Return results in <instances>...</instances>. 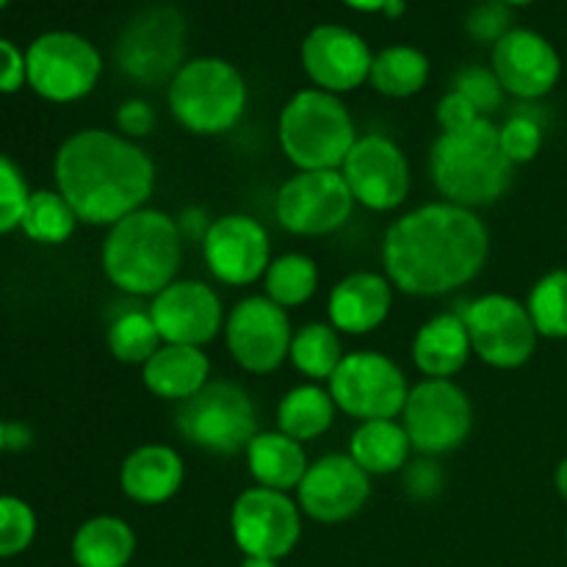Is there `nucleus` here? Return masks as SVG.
I'll return each mask as SVG.
<instances>
[{"mask_svg": "<svg viewBox=\"0 0 567 567\" xmlns=\"http://www.w3.org/2000/svg\"><path fill=\"white\" fill-rule=\"evenodd\" d=\"M491 233L476 210L430 203L393 221L382 241V264L393 288L410 297H443L485 269Z\"/></svg>", "mask_w": 567, "mask_h": 567, "instance_id": "f257e3e1", "label": "nucleus"}, {"mask_svg": "<svg viewBox=\"0 0 567 567\" xmlns=\"http://www.w3.org/2000/svg\"><path fill=\"white\" fill-rule=\"evenodd\" d=\"M55 192L86 225L114 227L144 208L155 188V164L122 133L86 127L55 153Z\"/></svg>", "mask_w": 567, "mask_h": 567, "instance_id": "f03ea898", "label": "nucleus"}, {"mask_svg": "<svg viewBox=\"0 0 567 567\" xmlns=\"http://www.w3.org/2000/svg\"><path fill=\"white\" fill-rule=\"evenodd\" d=\"M181 258V227L158 208H138L116 221L103 244L105 277L127 297H158L175 282Z\"/></svg>", "mask_w": 567, "mask_h": 567, "instance_id": "7ed1b4c3", "label": "nucleus"}, {"mask_svg": "<svg viewBox=\"0 0 567 567\" xmlns=\"http://www.w3.org/2000/svg\"><path fill=\"white\" fill-rule=\"evenodd\" d=\"M509 158L498 142V125L487 116L457 133H441L430 150V175L446 203L460 208L493 205L513 181Z\"/></svg>", "mask_w": 567, "mask_h": 567, "instance_id": "20e7f679", "label": "nucleus"}, {"mask_svg": "<svg viewBox=\"0 0 567 567\" xmlns=\"http://www.w3.org/2000/svg\"><path fill=\"white\" fill-rule=\"evenodd\" d=\"M277 138L299 172H321L341 169L358 142V131L338 94L302 89L280 111Z\"/></svg>", "mask_w": 567, "mask_h": 567, "instance_id": "39448f33", "label": "nucleus"}, {"mask_svg": "<svg viewBox=\"0 0 567 567\" xmlns=\"http://www.w3.org/2000/svg\"><path fill=\"white\" fill-rule=\"evenodd\" d=\"M169 111L181 127L197 136H221L247 111V81L230 61L203 55L186 61L169 83Z\"/></svg>", "mask_w": 567, "mask_h": 567, "instance_id": "423d86ee", "label": "nucleus"}, {"mask_svg": "<svg viewBox=\"0 0 567 567\" xmlns=\"http://www.w3.org/2000/svg\"><path fill=\"white\" fill-rule=\"evenodd\" d=\"M175 426L192 446L233 457L258 435V410L241 385L219 380L177 404Z\"/></svg>", "mask_w": 567, "mask_h": 567, "instance_id": "0eeeda50", "label": "nucleus"}, {"mask_svg": "<svg viewBox=\"0 0 567 567\" xmlns=\"http://www.w3.org/2000/svg\"><path fill=\"white\" fill-rule=\"evenodd\" d=\"M186 55V25L169 6L138 11L116 42V66L142 86L172 83Z\"/></svg>", "mask_w": 567, "mask_h": 567, "instance_id": "6e6552de", "label": "nucleus"}, {"mask_svg": "<svg viewBox=\"0 0 567 567\" xmlns=\"http://www.w3.org/2000/svg\"><path fill=\"white\" fill-rule=\"evenodd\" d=\"M28 83L50 103H75L100 81L103 59L89 39L70 31H50L33 39L25 53Z\"/></svg>", "mask_w": 567, "mask_h": 567, "instance_id": "1a4fd4ad", "label": "nucleus"}, {"mask_svg": "<svg viewBox=\"0 0 567 567\" xmlns=\"http://www.w3.org/2000/svg\"><path fill=\"white\" fill-rule=\"evenodd\" d=\"M413 452L441 457L463 446L474 426V408L454 380H421L410 388L402 410Z\"/></svg>", "mask_w": 567, "mask_h": 567, "instance_id": "9d476101", "label": "nucleus"}, {"mask_svg": "<svg viewBox=\"0 0 567 567\" xmlns=\"http://www.w3.org/2000/svg\"><path fill=\"white\" fill-rule=\"evenodd\" d=\"M410 385L388 354L352 352L330 377V396L338 410L363 421L396 419L408 402Z\"/></svg>", "mask_w": 567, "mask_h": 567, "instance_id": "9b49d317", "label": "nucleus"}, {"mask_svg": "<svg viewBox=\"0 0 567 567\" xmlns=\"http://www.w3.org/2000/svg\"><path fill=\"white\" fill-rule=\"evenodd\" d=\"M471 349L493 369H520L535 354L537 330L529 308L507 293H485L463 310Z\"/></svg>", "mask_w": 567, "mask_h": 567, "instance_id": "f8f14e48", "label": "nucleus"}, {"mask_svg": "<svg viewBox=\"0 0 567 567\" xmlns=\"http://www.w3.org/2000/svg\"><path fill=\"white\" fill-rule=\"evenodd\" d=\"M354 197L341 169L297 172L280 186L275 216L293 236H330L352 219Z\"/></svg>", "mask_w": 567, "mask_h": 567, "instance_id": "ddd939ff", "label": "nucleus"}, {"mask_svg": "<svg viewBox=\"0 0 567 567\" xmlns=\"http://www.w3.org/2000/svg\"><path fill=\"white\" fill-rule=\"evenodd\" d=\"M230 532L244 557L280 563L302 537V509L288 493L255 485L233 504Z\"/></svg>", "mask_w": 567, "mask_h": 567, "instance_id": "4468645a", "label": "nucleus"}, {"mask_svg": "<svg viewBox=\"0 0 567 567\" xmlns=\"http://www.w3.org/2000/svg\"><path fill=\"white\" fill-rule=\"evenodd\" d=\"M288 310L269 297H247L225 319V343L230 358L249 374H271L291 354Z\"/></svg>", "mask_w": 567, "mask_h": 567, "instance_id": "2eb2a0df", "label": "nucleus"}, {"mask_svg": "<svg viewBox=\"0 0 567 567\" xmlns=\"http://www.w3.org/2000/svg\"><path fill=\"white\" fill-rule=\"evenodd\" d=\"M341 175L352 192L354 203L363 208L388 214L399 208L410 194V164L396 142L371 133L360 136L349 150Z\"/></svg>", "mask_w": 567, "mask_h": 567, "instance_id": "dca6fc26", "label": "nucleus"}, {"mask_svg": "<svg viewBox=\"0 0 567 567\" xmlns=\"http://www.w3.org/2000/svg\"><path fill=\"white\" fill-rule=\"evenodd\" d=\"M203 258L210 275L225 286H252L271 264L269 233L247 214L219 216L203 238Z\"/></svg>", "mask_w": 567, "mask_h": 567, "instance_id": "f3484780", "label": "nucleus"}, {"mask_svg": "<svg viewBox=\"0 0 567 567\" xmlns=\"http://www.w3.org/2000/svg\"><path fill=\"white\" fill-rule=\"evenodd\" d=\"M371 496V476L349 454H327L310 463L297 487L302 515L316 524H343L365 507Z\"/></svg>", "mask_w": 567, "mask_h": 567, "instance_id": "a211bd4d", "label": "nucleus"}, {"mask_svg": "<svg viewBox=\"0 0 567 567\" xmlns=\"http://www.w3.org/2000/svg\"><path fill=\"white\" fill-rule=\"evenodd\" d=\"M150 316L161 341L177 347H199L214 341L225 327L219 293L197 280H175L153 297Z\"/></svg>", "mask_w": 567, "mask_h": 567, "instance_id": "6ab92c4d", "label": "nucleus"}, {"mask_svg": "<svg viewBox=\"0 0 567 567\" xmlns=\"http://www.w3.org/2000/svg\"><path fill=\"white\" fill-rule=\"evenodd\" d=\"M493 72L504 92L535 103L557 86L563 61L546 37L529 28H513L493 44Z\"/></svg>", "mask_w": 567, "mask_h": 567, "instance_id": "aec40b11", "label": "nucleus"}, {"mask_svg": "<svg viewBox=\"0 0 567 567\" xmlns=\"http://www.w3.org/2000/svg\"><path fill=\"white\" fill-rule=\"evenodd\" d=\"M371 64L374 55L365 39L343 25L313 28L302 42V66L321 92L343 94L363 86Z\"/></svg>", "mask_w": 567, "mask_h": 567, "instance_id": "412c9836", "label": "nucleus"}, {"mask_svg": "<svg viewBox=\"0 0 567 567\" xmlns=\"http://www.w3.org/2000/svg\"><path fill=\"white\" fill-rule=\"evenodd\" d=\"M393 282L377 271H352L330 291V324L347 336H369L388 319Z\"/></svg>", "mask_w": 567, "mask_h": 567, "instance_id": "4be33fe9", "label": "nucleus"}, {"mask_svg": "<svg viewBox=\"0 0 567 567\" xmlns=\"http://www.w3.org/2000/svg\"><path fill=\"white\" fill-rule=\"evenodd\" d=\"M183 476L186 468L175 449L164 443H147L125 457L120 468V487L131 502L142 507H158L177 496Z\"/></svg>", "mask_w": 567, "mask_h": 567, "instance_id": "5701e85b", "label": "nucleus"}, {"mask_svg": "<svg viewBox=\"0 0 567 567\" xmlns=\"http://www.w3.org/2000/svg\"><path fill=\"white\" fill-rule=\"evenodd\" d=\"M142 382L164 402H186L210 382V360L199 347L164 343L142 365Z\"/></svg>", "mask_w": 567, "mask_h": 567, "instance_id": "b1692460", "label": "nucleus"}, {"mask_svg": "<svg viewBox=\"0 0 567 567\" xmlns=\"http://www.w3.org/2000/svg\"><path fill=\"white\" fill-rule=\"evenodd\" d=\"M471 338L460 313H437L413 341V363L426 380H452L468 365Z\"/></svg>", "mask_w": 567, "mask_h": 567, "instance_id": "393cba45", "label": "nucleus"}, {"mask_svg": "<svg viewBox=\"0 0 567 567\" xmlns=\"http://www.w3.org/2000/svg\"><path fill=\"white\" fill-rule=\"evenodd\" d=\"M247 468L258 487L269 491H297L299 482L308 474V454L293 437L277 432H258L247 446Z\"/></svg>", "mask_w": 567, "mask_h": 567, "instance_id": "a878e982", "label": "nucleus"}, {"mask_svg": "<svg viewBox=\"0 0 567 567\" xmlns=\"http://www.w3.org/2000/svg\"><path fill=\"white\" fill-rule=\"evenodd\" d=\"M413 443L396 419L363 421L349 441V457L369 476H388L410 463Z\"/></svg>", "mask_w": 567, "mask_h": 567, "instance_id": "bb28decb", "label": "nucleus"}, {"mask_svg": "<svg viewBox=\"0 0 567 567\" xmlns=\"http://www.w3.org/2000/svg\"><path fill=\"white\" fill-rule=\"evenodd\" d=\"M133 554L136 532L116 515H97L72 537V559L78 567H127Z\"/></svg>", "mask_w": 567, "mask_h": 567, "instance_id": "cd10ccee", "label": "nucleus"}, {"mask_svg": "<svg viewBox=\"0 0 567 567\" xmlns=\"http://www.w3.org/2000/svg\"><path fill=\"white\" fill-rule=\"evenodd\" d=\"M336 410L330 391L308 382V385L288 391L282 402L277 404V430L299 443L316 441L324 432H330Z\"/></svg>", "mask_w": 567, "mask_h": 567, "instance_id": "c85d7f7f", "label": "nucleus"}, {"mask_svg": "<svg viewBox=\"0 0 567 567\" xmlns=\"http://www.w3.org/2000/svg\"><path fill=\"white\" fill-rule=\"evenodd\" d=\"M430 81V59L419 48L393 44L380 50L371 64L369 83L385 97H413Z\"/></svg>", "mask_w": 567, "mask_h": 567, "instance_id": "c756f323", "label": "nucleus"}, {"mask_svg": "<svg viewBox=\"0 0 567 567\" xmlns=\"http://www.w3.org/2000/svg\"><path fill=\"white\" fill-rule=\"evenodd\" d=\"M347 358L341 347V338H338V330L332 324H324V321H310V324L299 327L293 332L291 341V354L288 360L293 363V369L299 374H305L308 380H327L336 374V369L341 365V360Z\"/></svg>", "mask_w": 567, "mask_h": 567, "instance_id": "7c9ffc66", "label": "nucleus"}, {"mask_svg": "<svg viewBox=\"0 0 567 567\" xmlns=\"http://www.w3.org/2000/svg\"><path fill=\"white\" fill-rule=\"evenodd\" d=\"M266 297L280 308H299L319 291V266L302 252H286L269 264L264 275Z\"/></svg>", "mask_w": 567, "mask_h": 567, "instance_id": "2f4dec72", "label": "nucleus"}, {"mask_svg": "<svg viewBox=\"0 0 567 567\" xmlns=\"http://www.w3.org/2000/svg\"><path fill=\"white\" fill-rule=\"evenodd\" d=\"M161 347H164V341H161L158 330H155L150 310L127 308L111 319L109 352L120 363L144 365Z\"/></svg>", "mask_w": 567, "mask_h": 567, "instance_id": "473e14b6", "label": "nucleus"}, {"mask_svg": "<svg viewBox=\"0 0 567 567\" xmlns=\"http://www.w3.org/2000/svg\"><path fill=\"white\" fill-rule=\"evenodd\" d=\"M78 214L59 192H31L28 208L22 214V233L39 244H64L75 233Z\"/></svg>", "mask_w": 567, "mask_h": 567, "instance_id": "72a5a7b5", "label": "nucleus"}, {"mask_svg": "<svg viewBox=\"0 0 567 567\" xmlns=\"http://www.w3.org/2000/svg\"><path fill=\"white\" fill-rule=\"evenodd\" d=\"M526 308L535 321L537 336L554 338V341L567 338V269L540 277L529 291Z\"/></svg>", "mask_w": 567, "mask_h": 567, "instance_id": "f704fd0d", "label": "nucleus"}, {"mask_svg": "<svg viewBox=\"0 0 567 567\" xmlns=\"http://www.w3.org/2000/svg\"><path fill=\"white\" fill-rule=\"evenodd\" d=\"M498 142L509 164H529L543 150V116L532 105H520L509 120L498 127Z\"/></svg>", "mask_w": 567, "mask_h": 567, "instance_id": "c9c22d12", "label": "nucleus"}, {"mask_svg": "<svg viewBox=\"0 0 567 567\" xmlns=\"http://www.w3.org/2000/svg\"><path fill=\"white\" fill-rule=\"evenodd\" d=\"M37 535V515L22 498L0 496V559L25 551Z\"/></svg>", "mask_w": 567, "mask_h": 567, "instance_id": "e433bc0d", "label": "nucleus"}, {"mask_svg": "<svg viewBox=\"0 0 567 567\" xmlns=\"http://www.w3.org/2000/svg\"><path fill=\"white\" fill-rule=\"evenodd\" d=\"M452 89L463 94V97L468 100L482 116L496 114L504 103V94H507L504 92L502 81L496 78V72H493V66L487 70V66H480V64L460 70L457 75H454Z\"/></svg>", "mask_w": 567, "mask_h": 567, "instance_id": "4c0bfd02", "label": "nucleus"}, {"mask_svg": "<svg viewBox=\"0 0 567 567\" xmlns=\"http://www.w3.org/2000/svg\"><path fill=\"white\" fill-rule=\"evenodd\" d=\"M28 199H31V192H28L20 166L6 158V155H0V236L20 227Z\"/></svg>", "mask_w": 567, "mask_h": 567, "instance_id": "58836bf2", "label": "nucleus"}, {"mask_svg": "<svg viewBox=\"0 0 567 567\" xmlns=\"http://www.w3.org/2000/svg\"><path fill=\"white\" fill-rule=\"evenodd\" d=\"M509 20H513V14H509L507 3H502V0H485V3H480L471 11L468 20H465V28H468L471 39H476V42L496 44L504 33L513 31Z\"/></svg>", "mask_w": 567, "mask_h": 567, "instance_id": "ea45409f", "label": "nucleus"}, {"mask_svg": "<svg viewBox=\"0 0 567 567\" xmlns=\"http://www.w3.org/2000/svg\"><path fill=\"white\" fill-rule=\"evenodd\" d=\"M443 487V471L437 468V463L432 457L415 460L413 465H408V474H404V491L410 493L419 502L426 498H435Z\"/></svg>", "mask_w": 567, "mask_h": 567, "instance_id": "a19ab883", "label": "nucleus"}, {"mask_svg": "<svg viewBox=\"0 0 567 567\" xmlns=\"http://www.w3.org/2000/svg\"><path fill=\"white\" fill-rule=\"evenodd\" d=\"M480 120H482L480 111H476L463 94L454 92V89L441 100V103H437V122H441L443 133L465 131V127H471Z\"/></svg>", "mask_w": 567, "mask_h": 567, "instance_id": "79ce46f5", "label": "nucleus"}, {"mask_svg": "<svg viewBox=\"0 0 567 567\" xmlns=\"http://www.w3.org/2000/svg\"><path fill=\"white\" fill-rule=\"evenodd\" d=\"M153 125L155 111L150 109V103H144V100L138 97L125 100V103L120 105V111H116V127H120L122 136L131 138V142L147 136V133L153 131Z\"/></svg>", "mask_w": 567, "mask_h": 567, "instance_id": "37998d69", "label": "nucleus"}, {"mask_svg": "<svg viewBox=\"0 0 567 567\" xmlns=\"http://www.w3.org/2000/svg\"><path fill=\"white\" fill-rule=\"evenodd\" d=\"M25 81V53H20V48L11 44L9 39H0V92H17Z\"/></svg>", "mask_w": 567, "mask_h": 567, "instance_id": "c03bdc74", "label": "nucleus"}, {"mask_svg": "<svg viewBox=\"0 0 567 567\" xmlns=\"http://www.w3.org/2000/svg\"><path fill=\"white\" fill-rule=\"evenodd\" d=\"M358 11H385L388 17H399L404 11V0H343Z\"/></svg>", "mask_w": 567, "mask_h": 567, "instance_id": "a18cd8bd", "label": "nucleus"}, {"mask_svg": "<svg viewBox=\"0 0 567 567\" xmlns=\"http://www.w3.org/2000/svg\"><path fill=\"white\" fill-rule=\"evenodd\" d=\"M28 441H31V435L22 426H6V446L9 449L28 446Z\"/></svg>", "mask_w": 567, "mask_h": 567, "instance_id": "49530a36", "label": "nucleus"}, {"mask_svg": "<svg viewBox=\"0 0 567 567\" xmlns=\"http://www.w3.org/2000/svg\"><path fill=\"white\" fill-rule=\"evenodd\" d=\"M554 485H557V493L567 502V457L557 465V474H554Z\"/></svg>", "mask_w": 567, "mask_h": 567, "instance_id": "de8ad7c7", "label": "nucleus"}, {"mask_svg": "<svg viewBox=\"0 0 567 567\" xmlns=\"http://www.w3.org/2000/svg\"><path fill=\"white\" fill-rule=\"evenodd\" d=\"M238 567H280L275 559H260V557H244V563Z\"/></svg>", "mask_w": 567, "mask_h": 567, "instance_id": "09e8293b", "label": "nucleus"}, {"mask_svg": "<svg viewBox=\"0 0 567 567\" xmlns=\"http://www.w3.org/2000/svg\"><path fill=\"white\" fill-rule=\"evenodd\" d=\"M502 3H507V6H529V3H535V0H502Z\"/></svg>", "mask_w": 567, "mask_h": 567, "instance_id": "8fccbe9b", "label": "nucleus"}, {"mask_svg": "<svg viewBox=\"0 0 567 567\" xmlns=\"http://www.w3.org/2000/svg\"><path fill=\"white\" fill-rule=\"evenodd\" d=\"M3 449H6V424L0 421V452H3Z\"/></svg>", "mask_w": 567, "mask_h": 567, "instance_id": "3c124183", "label": "nucleus"}, {"mask_svg": "<svg viewBox=\"0 0 567 567\" xmlns=\"http://www.w3.org/2000/svg\"><path fill=\"white\" fill-rule=\"evenodd\" d=\"M6 3H9V0H0V9H3V6H6Z\"/></svg>", "mask_w": 567, "mask_h": 567, "instance_id": "603ef678", "label": "nucleus"}]
</instances>
